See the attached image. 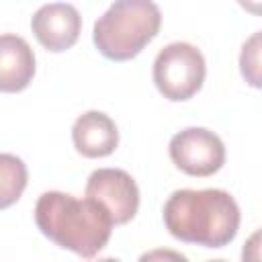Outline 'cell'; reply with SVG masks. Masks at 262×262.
<instances>
[{
  "label": "cell",
  "mask_w": 262,
  "mask_h": 262,
  "mask_svg": "<svg viewBox=\"0 0 262 262\" xmlns=\"http://www.w3.org/2000/svg\"><path fill=\"white\" fill-rule=\"evenodd\" d=\"M239 68H242V76L246 78V82L258 88L260 86V31L254 33L244 43L242 55H239Z\"/></svg>",
  "instance_id": "8fae6325"
},
{
  "label": "cell",
  "mask_w": 262,
  "mask_h": 262,
  "mask_svg": "<svg viewBox=\"0 0 262 262\" xmlns=\"http://www.w3.org/2000/svg\"><path fill=\"white\" fill-rule=\"evenodd\" d=\"M207 262H225V260H207Z\"/></svg>",
  "instance_id": "9a60e30c"
},
{
  "label": "cell",
  "mask_w": 262,
  "mask_h": 262,
  "mask_svg": "<svg viewBox=\"0 0 262 262\" xmlns=\"http://www.w3.org/2000/svg\"><path fill=\"white\" fill-rule=\"evenodd\" d=\"M162 12L149 0H119L113 2L94 23L92 41L100 55L111 61H127L158 35Z\"/></svg>",
  "instance_id": "3957f363"
},
{
  "label": "cell",
  "mask_w": 262,
  "mask_h": 262,
  "mask_svg": "<svg viewBox=\"0 0 262 262\" xmlns=\"http://www.w3.org/2000/svg\"><path fill=\"white\" fill-rule=\"evenodd\" d=\"M154 84L160 94L172 102L192 98L205 82L207 63L203 53L186 43H168L154 59Z\"/></svg>",
  "instance_id": "277c9868"
},
{
  "label": "cell",
  "mask_w": 262,
  "mask_h": 262,
  "mask_svg": "<svg viewBox=\"0 0 262 262\" xmlns=\"http://www.w3.org/2000/svg\"><path fill=\"white\" fill-rule=\"evenodd\" d=\"M31 29L37 41L53 53L70 49L82 31V16L74 4L51 2L43 4L31 18Z\"/></svg>",
  "instance_id": "52a82bcc"
},
{
  "label": "cell",
  "mask_w": 262,
  "mask_h": 262,
  "mask_svg": "<svg viewBox=\"0 0 262 262\" xmlns=\"http://www.w3.org/2000/svg\"><path fill=\"white\" fill-rule=\"evenodd\" d=\"M137 262H188V258L170 248H156L139 256Z\"/></svg>",
  "instance_id": "7c38bea8"
},
{
  "label": "cell",
  "mask_w": 262,
  "mask_h": 262,
  "mask_svg": "<svg viewBox=\"0 0 262 262\" xmlns=\"http://www.w3.org/2000/svg\"><path fill=\"white\" fill-rule=\"evenodd\" d=\"M35 223L39 231L63 250L82 258L96 256L111 239L113 221L108 213L90 199L47 190L37 199Z\"/></svg>",
  "instance_id": "7a4b0ae2"
},
{
  "label": "cell",
  "mask_w": 262,
  "mask_h": 262,
  "mask_svg": "<svg viewBox=\"0 0 262 262\" xmlns=\"http://www.w3.org/2000/svg\"><path fill=\"white\" fill-rule=\"evenodd\" d=\"M86 199L98 203L113 225L129 223L139 209V188L133 176L121 168H98L88 176Z\"/></svg>",
  "instance_id": "8992f818"
},
{
  "label": "cell",
  "mask_w": 262,
  "mask_h": 262,
  "mask_svg": "<svg viewBox=\"0 0 262 262\" xmlns=\"http://www.w3.org/2000/svg\"><path fill=\"white\" fill-rule=\"evenodd\" d=\"M258 239H260V233L256 231L248 239V244L244 246V250H242V260L244 262H258Z\"/></svg>",
  "instance_id": "4fadbf2b"
},
{
  "label": "cell",
  "mask_w": 262,
  "mask_h": 262,
  "mask_svg": "<svg viewBox=\"0 0 262 262\" xmlns=\"http://www.w3.org/2000/svg\"><path fill=\"white\" fill-rule=\"evenodd\" d=\"M90 262H119L117 258H98V260H90Z\"/></svg>",
  "instance_id": "5bb4252c"
},
{
  "label": "cell",
  "mask_w": 262,
  "mask_h": 262,
  "mask_svg": "<svg viewBox=\"0 0 262 262\" xmlns=\"http://www.w3.org/2000/svg\"><path fill=\"white\" fill-rule=\"evenodd\" d=\"M27 164L14 154H0V211L12 207L25 192Z\"/></svg>",
  "instance_id": "30bf717a"
},
{
  "label": "cell",
  "mask_w": 262,
  "mask_h": 262,
  "mask_svg": "<svg viewBox=\"0 0 262 262\" xmlns=\"http://www.w3.org/2000/svg\"><path fill=\"white\" fill-rule=\"evenodd\" d=\"M162 217L172 237L205 248L233 242L242 221L235 199L221 188L174 190L164 203Z\"/></svg>",
  "instance_id": "6da1fadb"
},
{
  "label": "cell",
  "mask_w": 262,
  "mask_h": 262,
  "mask_svg": "<svg viewBox=\"0 0 262 262\" xmlns=\"http://www.w3.org/2000/svg\"><path fill=\"white\" fill-rule=\"evenodd\" d=\"M35 76V53L31 45L12 33L0 35V92H20Z\"/></svg>",
  "instance_id": "9c48e42d"
},
{
  "label": "cell",
  "mask_w": 262,
  "mask_h": 262,
  "mask_svg": "<svg viewBox=\"0 0 262 262\" xmlns=\"http://www.w3.org/2000/svg\"><path fill=\"white\" fill-rule=\"evenodd\" d=\"M72 141L84 158H106L119 145V129L106 113L86 111L74 121Z\"/></svg>",
  "instance_id": "ba28073f"
},
{
  "label": "cell",
  "mask_w": 262,
  "mask_h": 262,
  "mask_svg": "<svg viewBox=\"0 0 262 262\" xmlns=\"http://www.w3.org/2000/svg\"><path fill=\"white\" fill-rule=\"evenodd\" d=\"M170 160L188 176H211L225 164V145L221 137L205 127H186L172 135Z\"/></svg>",
  "instance_id": "5b68a950"
}]
</instances>
